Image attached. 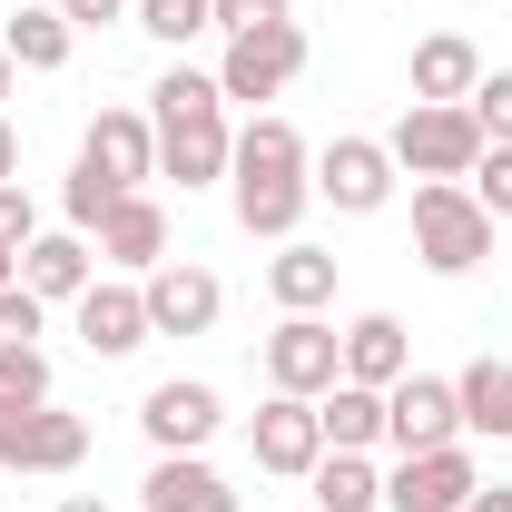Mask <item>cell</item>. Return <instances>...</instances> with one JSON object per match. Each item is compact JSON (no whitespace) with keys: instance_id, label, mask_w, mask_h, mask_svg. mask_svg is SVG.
I'll use <instances>...</instances> for the list:
<instances>
[{"instance_id":"6da1fadb","label":"cell","mask_w":512,"mask_h":512,"mask_svg":"<svg viewBox=\"0 0 512 512\" xmlns=\"http://www.w3.org/2000/svg\"><path fill=\"white\" fill-rule=\"evenodd\" d=\"M148 99H158V109H148V128H158V168H168L178 188H217V178H227V158H237V128H227L217 79L168 69Z\"/></svg>"},{"instance_id":"7a4b0ae2","label":"cell","mask_w":512,"mask_h":512,"mask_svg":"<svg viewBox=\"0 0 512 512\" xmlns=\"http://www.w3.org/2000/svg\"><path fill=\"white\" fill-rule=\"evenodd\" d=\"M414 256L434 276H473L493 256V217H483V197L463 188V178H424L414 188Z\"/></svg>"},{"instance_id":"3957f363","label":"cell","mask_w":512,"mask_h":512,"mask_svg":"<svg viewBox=\"0 0 512 512\" xmlns=\"http://www.w3.org/2000/svg\"><path fill=\"white\" fill-rule=\"evenodd\" d=\"M394 168H414V178H473V158H483V128L463 99H414L404 119H394Z\"/></svg>"},{"instance_id":"277c9868","label":"cell","mask_w":512,"mask_h":512,"mask_svg":"<svg viewBox=\"0 0 512 512\" xmlns=\"http://www.w3.org/2000/svg\"><path fill=\"white\" fill-rule=\"evenodd\" d=\"M296 69H306V30H296V20L237 30V40H227V60H217V99H276Z\"/></svg>"},{"instance_id":"5b68a950","label":"cell","mask_w":512,"mask_h":512,"mask_svg":"<svg viewBox=\"0 0 512 512\" xmlns=\"http://www.w3.org/2000/svg\"><path fill=\"white\" fill-rule=\"evenodd\" d=\"M384 444H394V453L463 444V404H453V384H444V375H404V384H384Z\"/></svg>"},{"instance_id":"8992f818","label":"cell","mask_w":512,"mask_h":512,"mask_svg":"<svg viewBox=\"0 0 512 512\" xmlns=\"http://www.w3.org/2000/svg\"><path fill=\"white\" fill-rule=\"evenodd\" d=\"M79 178H99V188H138V178H158V128L138 119V109H99L89 138H79Z\"/></svg>"},{"instance_id":"52a82bcc","label":"cell","mask_w":512,"mask_h":512,"mask_svg":"<svg viewBox=\"0 0 512 512\" xmlns=\"http://www.w3.org/2000/svg\"><path fill=\"white\" fill-rule=\"evenodd\" d=\"M335 375H345V335H335V325L286 316L276 335H266V384H276V394H306V404H316Z\"/></svg>"},{"instance_id":"ba28073f","label":"cell","mask_w":512,"mask_h":512,"mask_svg":"<svg viewBox=\"0 0 512 512\" xmlns=\"http://www.w3.org/2000/svg\"><path fill=\"white\" fill-rule=\"evenodd\" d=\"M473 493H483V473H473L463 444L404 453V473H384V512H463Z\"/></svg>"},{"instance_id":"9c48e42d","label":"cell","mask_w":512,"mask_h":512,"mask_svg":"<svg viewBox=\"0 0 512 512\" xmlns=\"http://www.w3.org/2000/svg\"><path fill=\"white\" fill-rule=\"evenodd\" d=\"M316 197L345 207V217H375L384 197H394V148L384 138H335L316 158Z\"/></svg>"},{"instance_id":"30bf717a","label":"cell","mask_w":512,"mask_h":512,"mask_svg":"<svg viewBox=\"0 0 512 512\" xmlns=\"http://www.w3.org/2000/svg\"><path fill=\"white\" fill-rule=\"evenodd\" d=\"M148 335H207L217 325V306H227V286L207 276V266H188V256H168V266H148Z\"/></svg>"},{"instance_id":"8fae6325","label":"cell","mask_w":512,"mask_h":512,"mask_svg":"<svg viewBox=\"0 0 512 512\" xmlns=\"http://www.w3.org/2000/svg\"><path fill=\"white\" fill-rule=\"evenodd\" d=\"M89 453V424L60 404H30V414H0V463L10 473H69Z\"/></svg>"},{"instance_id":"7c38bea8","label":"cell","mask_w":512,"mask_h":512,"mask_svg":"<svg viewBox=\"0 0 512 512\" xmlns=\"http://www.w3.org/2000/svg\"><path fill=\"white\" fill-rule=\"evenodd\" d=\"M138 424H148V444L158 453H197L217 424H227V404H217V384H148V404H138Z\"/></svg>"},{"instance_id":"4fadbf2b","label":"cell","mask_w":512,"mask_h":512,"mask_svg":"<svg viewBox=\"0 0 512 512\" xmlns=\"http://www.w3.org/2000/svg\"><path fill=\"white\" fill-rule=\"evenodd\" d=\"M247 444H256V473H286V483H296V473H316V463H325V424H316L306 394H276V404L256 414Z\"/></svg>"},{"instance_id":"5bb4252c","label":"cell","mask_w":512,"mask_h":512,"mask_svg":"<svg viewBox=\"0 0 512 512\" xmlns=\"http://www.w3.org/2000/svg\"><path fill=\"white\" fill-rule=\"evenodd\" d=\"M79 345H89V355H138V345H148V296L89 276V286H79Z\"/></svg>"},{"instance_id":"9a60e30c","label":"cell","mask_w":512,"mask_h":512,"mask_svg":"<svg viewBox=\"0 0 512 512\" xmlns=\"http://www.w3.org/2000/svg\"><path fill=\"white\" fill-rule=\"evenodd\" d=\"M99 256H109V266H168V207L128 188L119 207L99 217Z\"/></svg>"},{"instance_id":"2e32d148","label":"cell","mask_w":512,"mask_h":512,"mask_svg":"<svg viewBox=\"0 0 512 512\" xmlns=\"http://www.w3.org/2000/svg\"><path fill=\"white\" fill-rule=\"evenodd\" d=\"M316 424H325V453H365V444H384V394L335 375L316 394Z\"/></svg>"},{"instance_id":"e0dca14e","label":"cell","mask_w":512,"mask_h":512,"mask_svg":"<svg viewBox=\"0 0 512 512\" xmlns=\"http://www.w3.org/2000/svg\"><path fill=\"white\" fill-rule=\"evenodd\" d=\"M473 89H483V50H473L463 30L414 40V99H473Z\"/></svg>"},{"instance_id":"ac0fdd59","label":"cell","mask_w":512,"mask_h":512,"mask_svg":"<svg viewBox=\"0 0 512 512\" xmlns=\"http://www.w3.org/2000/svg\"><path fill=\"white\" fill-rule=\"evenodd\" d=\"M404 375H414V355H404V325L394 316H355L345 325V384H375L384 394V384H404Z\"/></svg>"},{"instance_id":"d6986e66","label":"cell","mask_w":512,"mask_h":512,"mask_svg":"<svg viewBox=\"0 0 512 512\" xmlns=\"http://www.w3.org/2000/svg\"><path fill=\"white\" fill-rule=\"evenodd\" d=\"M227 188H237V227H247V237H296L316 178H227Z\"/></svg>"},{"instance_id":"ffe728a7","label":"cell","mask_w":512,"mask_h":512,"mask_svg":"<svg viewBox=\"0 0 512 512\" xmlns=\"http://www.w3.org/2000/svg\"><path fill=\"white\" fill-rule=\"evenodd\" d=\"M148 512H237V493H227L197 453H158V473H148Z\"/></svg>"},{"instance_id":"44dd1931","label":"cell","mask_w":512,"mask_h":512,"mask_svg":"<svg viewBox=\"0 0 512 512\" xmlns=\"http://www.w3.org/2000/svg\"><path fill=\"white\" fill-rule=\"evenodd\" d=\"M266 296H276L286 316H316L325 296H335V256H325V247H296V237H286V247H276V266H266Z\"/></svg>"},{"instance_id":"7402d4cb","label":"cell","mask_w":512,"mask_h":512,"mask_svg":"<svg viewBox=\"0 0 512 512\" xmlns=\"http://www.w3.org/2000/svg\"><path fill=\"white\" fill-rule=\"evenodd\" d=\"M20 286H30V296H40V306H79V286H89V247H79V237H30V247H20Z\"/></svg>"},{"instance_id":"603a6c76","label":"cell","mask_w":512,"mask_h":512,"mask_svg":"<svg viewBox=\"0 0 512 512\" xmlns=\"http://www.w3.org/2000/svg\"><path fill=\"white\" fill-rule=\"evenodd\" d=\"M453 404H463V434H493V444H512V365H463L453 375Z\"/></svg>"},{"instance_id":"cb8c5ba5","label":"cell","mask_w":512,"mask_h":512,"mask_svg":"<svg viewBox=\"0 0 512 512\" xmlns=\"http://www.w3.org/2000/svg\"><path fill=\"white\" fill-rule=\"evenodd\" d=\"M227 178H306V138H296L286 119H247V128H237Z\"/></svg>"},{"instance_id":"d4e9b609","label":"cell","mask_w":512,"mask_h":512,"mask_svg":"<svg viewBox=\"0 0 512 512\" xmlns=\"http://www.w3.org/2000/svg\"><path fill=\"white\" fill-rule=\"evenodd\" d=\"M69 40H79V30L60 20V0H50V10H10V30H0V50L20 69H69Z\"/></svg>"},{"instance_id":"484cf974","label":"cell","mask_w":512,"mask_h":512,"mask_svg":"<svg viewBox=\"0 0 512 512\" xmlns=\"http://www.w3.org/2000/svg\"><path fill=\"white\" fill-rule=\"evenodd\" d=\"M316 512H384V473L365 453H325L316 463Z\"/></svg>"},{"instance_id":"4316f807","label":"cell","mask_w":512,"mask_h":512,"mask_svg":"<svg viewBox=\"0 0 512 512\" xmlns=\"http://www.w3.org/2000/svg\"><path fill=\"white\" fill-rule=\"evenodd\" d=\"M50 404V355L40 345H0V414H30Z\"/></svg>"},{"instance_id":"83f0119b","label":"cell","mask_w":512,"mask_h":512,"mask_svg":"<svg viewBox=\"0 0 512 512\" xmlns=\"http://www.w3.org/2000/svg\"><path fill=\"white\" fill-rule=\"evenodd\" d=\"M138 30L178 50V40H197V30H217V20H207V0H138Z\"/></svg>"},{"instance_id":"f1b7e54d","label":"cell","mask_w":512,"mask_h":512,"mask_svg":"<svg viewBox=\"0 0 512 512\" xmlns=\"http://www.w3.org/2000/svg\"><path fill=\"white\" fill-rule=\"evenodd\" d=\"M463 109H473V128H483V148H512V69H493Z\"/></svg>"},{"instance_id":"f546056e","label":"cell","mask_w":512,"mask_h":512,"mask_svg":"<svg viewBox=\"0 0 512 512\" xmlns=\"http://www.w3.org/2000/svg\"><path fill=\"white\" fill-rule=\"evenodd\" d=\"M463 188L483 197V217H512V148H483V158H473V178H463Z\"/></svg>"},{"instance_id":"4dcf8cb0","label":"cell","mask_w":512,"mask_h":512,"mask_svg":"<svg viewBox=\"0 0 512 512\" xmlns=\"http://www.w3.org/2000/svg\"><path fill=\"white\" fill-rule=\"evenodd\" d=\"M207 20L237 40V30H266V20H286V0H207Z\"/></svg>"},{"instance_id":"1f68e13d","label":"cell","mask_w":512,"mask_h":512,"mask_svg":"<svg viewBox=\"0 0 512 512\" xmlns=\"http://www.w3.org/2000/svg\"><path fill=\"white\" fill-rule=\"evenodd\" d=\"M40 335V296L30 286H0V345H30Z\"/></svg>"},{"instance_id":"d6a6232c","label":"cell","mask_w":512,"mask_h":512,"mask_svg":"<svg viewBox=\"0 0 512 512\" xmlns=\"http://www.w3.org/2000/svg\"><path fill=\"white\" fill-rule=\"evenodd\" d=\"M30 237H40V217H30V197H20V178H10V188H0V247L20 256Z\"/></svg>"},{"instance_id":"836d02e7","label":"cell","mask_w":512,"mask_h":512,"mask_svg":"<svg viewBox=\"0 0 512 512\" xmlns=\"http://www.w3.org/2000/svg\"><path fill=\"white\" fill-rule=\"evenodd\" d=\"M69 30H109V20H128V0H60Z\"/></svg>"},{"instance_id":"e575fe53","label":"cell","mask_w":512,"mask_h":512,"mask_svg":"<svg viewBox=\"0 0 512 512\" xmlns=\"http://www.w3.org/2000/svg\"><path fill=\"white\" fill-rule=\"evenodd\" d=\"M10 178H20V128L0 119V188H10Z\"/></svg>"},{"instance_id":"d590c367","label":"cell","mask_w":512,"mask_h":512,"mask_svg":"<svg viewBox=\"0 0 512 512\" xmlns=\"http://www.w3.org/2000/svg\"><path fill=\"white\" fill-rule=\"evenodd\" d=\"M463 512H512V493H503V483H493V493H473V503H463Z\"/></svg>"},{"instance_id":"8d00e7d4","label":"cell","mask_w":512,"mask_h":512,"mask_svg":"<svg viewBox=\"0 0 512 512\" xmlns=\"http://www.w3.org/2000/svg\"><path fill=\"white\" fill-rule=\"evenodd\" d=\"M0 286H20V256H10V247H0Z\"/></svg>"},{"instance_id":"74e56055","label":"cell","mask_w":512,"mask_h":512,"mask_svg":"<svg viewBox=\"0 0 512 512\" xmlns=\"http://www.w3.org/2000/svg\"><path fill=\"white\" fill-rule=\"evenodd\" d=\"M60 512H109V503H99V493H79V503H60Z\"/></svg>"},{"instance_id":"f35d334b","label":"cell","mask_w":512,"mask_h":512,"mask_svg":"<svg viewBox=\"0 0 512 512\" xmlns=\"http://www.w3.org/2000/svg\"><path fill=\"white\" fill-rule=\"evenodd\" d=\"M10 69H20V60H10V50H0V99H10Z\"/></svg>"}]
</instances>
